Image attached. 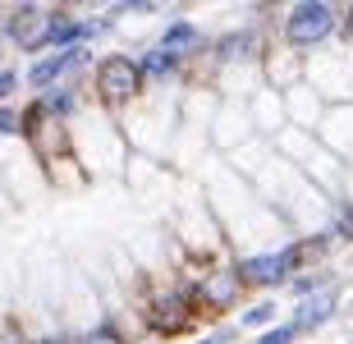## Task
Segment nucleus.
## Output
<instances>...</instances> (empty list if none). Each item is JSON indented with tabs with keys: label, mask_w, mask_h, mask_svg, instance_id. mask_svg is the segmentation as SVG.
Wrapping results in <instances>:
<instances>
[{
	"label": "nucleus",
	"mask_w": 353,
	"mask_h": 344,
	"mask_svg": "<svg viewBox=\"0 0 353 344\" xmlns=\"http://www.w3.org/2000/svg\"><path fill=\"white\" fill-rule=\"evenodd\" d=\"M330 23H335V14H330V5H294V14H289L285 23V37L294 41V46H312V41H321L330 32Z\"/></svg>",
	"instance_id": "obj_1"
},
{
	"label": "nucleus",
	"mask_w": 353,
	"mask_h": 344,
	"mask_svg": "<svg viewBox=\"0 0 353 344\" xmlns=\"http://www.w3.org/2000/svg\"><path fill=\"white\" fill-rule=\"evenodd\" d=\"M138 65H133L129 55H110V60H101V69H97V83H101V97L105 101H129L133 92H138Z\"/></svg>",
	"instance_id": "obj_2"
},
{
	"label": "nucleus",
	"mask_w": 353,
	"mask_h": 344,
	"mask_svg": "<svg viewBox=\"0 0 353 344\" xmlns=\"http://www.w3.org/2000/svg\"><path fill=\"white\" fill-rule=\"evenodd\" d=\"M289 266H294V248L289 252H280V257H252V262H243L234 271L239 280H252V285H275V280H285L289 276Z\"/></svg>",
	"instance_id": "obj_3"
},
{
	"label": "nucleus",
	"mask_w": 353,
	"mask_h": 344,
	"mask_svg": "<svg viewBox=\"0 0 353 344\" xmlns=\"http://www.w3.org/2000/svg\"><path fill=\"white\" fill-rule=\"evenodd\" d=\"M183 321H188V299H183L179 290L152 299V326H157V331H179Z\"/></svg>",
	"instance_id": "obj_4"
},
{
	"label": "nucleus",
	"mask_w": 353,
	"mask_h": 344,
	"mask_svg": "<svg viewBox=\"0 0 353 344\" xmlns=\"http://www.w3.org/2000/svg\"><path fill=\"white\" fill-rule=\"evenodd\" d=\"M330 312H335V294H330V290L307 294V299L299 303V312H294V321H289V326H294V335H299V331H312V326H321Z\"/></svg>",
	"instance_id": "obj_5"
},
{
	"label": "nucleus",
	"mask_w": 353,
	"mask_h": 344,
	"mask_svg": "<svg viewBox=\"0 0 353 344\" xmlns=\"http://www.w3.org/2000/svg\"><path fill=\"white\" fill-rule=\"evenodd\" d=\"M14 37H19V46H41L46 41V28H51V14H41V10H23V14H14Z\"/></svg>",
	"instance_id": "obj_6"
},
{
	"label": "nucleus",
	"mask_w": 353,
	"mask_h": 344,
	"mask_svg": "<svg viewBox=\"0 0 353 344\" xmlns=\"http://www.w3.org/2000/svg\"><path fill=\"white\" fill-rule=\"evenodd\" d=\"M79 65V51H69V55H46V60H37L32 65V74H28V83H37V88H46V83H55L65 69Z\"/></svg>",
	"instance_id": "obj_7"
},
{
	"label": "nucleus",
	"mask_w": 353,
	"mask_h": 344,
	"mask_svg": "<svg viewBox=\"0 0 353 344\" xmlns=\"http://www.w3.org/2000/svg\"><path fill=\"white\" fill-rule=\"evenodd\" d=\"M234 290H239V276H234V271H225V276H216V280H207V285H202V294H207L216 307L234 303Z\"/></svg>",
	"instance_id": "obj_8"
},
{
	"label": "nucleus",
	"mask_w": 353,
	"mask_h": 344,
	"mask_svg": "<svg viewBox=\"0 0 353 344\" xmlns=\"http://www.w3.org/2000/svg\"><path fill=\"white\" fill-rule=\"evenodd\" d=\"M193 41H197V28H193V23H174L170 32H165V41H161V51L179 55V51H188Z\"/></svg>",
	"instance_id": "obj_9"
},
{
	"label": "nucleus",
	"mask_w": 353,
	"mask_h": 344,
	"mask_svg": "<svg viewBox=\"0 0 353 344\" xmlns=\"http://www.w3.org/2000/svg\"><path fill=\"white\" fill-rule=\"evenodd\" d=\"M138 74H152V79H165V74H174V55L170 51H152L143 60V65H138Z\"/></svg>",
	"instance_id": "obj_10"
},
{
	"label": "nucleus",
	"mask_w": 353,
	"mask_h": 344,
	"mask_svg": "<svg viewBox=\"0 0 353 344\" xmlns=\"http://www.w3.org/2000/svg\"><path fill=\"white\" fill-rule=\"evenodd\" d=\"M289 340H294V326H280V331L262 335V344H289Z\"/></svg>",
	"instance_id": "obj_11"
},
{
	"label": "nucleus",
	"mask_w": 353,
	"mask_h": 344,
	"mask_svg": "<svg viewBox=\"0 0 353 344\" xmlns=\"http://www.w3.org/2000/svg\"><path fill=\"white\" fill-rule=\"evenodd\" d=\"M271 317V303H262V307H252V312H243V321H248V326H257V321H266Z\"/></svg>",
	"instance_id": "obj_12"
},
{
	"label": "nucleus",
	"mask_w": 353,
	"mask_h": 344,
	"mask_svg": "<svg viewBox=\"0 0 353 344\" xmlns=\"http://www.w3.org/2000/svg\"><path fill=\"white\" fill-rule=\"evenodd\" d=\"M14 129H19V119H14L10 110H0V138H5V133H14Z\"/></svg>",
	"instance_id": "obj_13"
},
{
	"label": "nucleus",
	"mask_w": 353,
	"mask_h": 344,
	"mask_svg": "<svg viewBox=\"0 0 353 344\" xmlns=\"http://www.w3.org/2000/svg\"><path fill=\"white\" fill-rule=\"evenodd\" d=\"M0 344H28V340L19 331H0Z\"/></svg>",
	"instance_id": "obj_14"
},
{
	"label": "nucleus",
	"mask_w": 353,
	"mask_h": 344,
	"mask_svg": "<svg viewBox=\"0 0 353 344\" xmlns=\"http://www.w3.org/2000/svg\"><path fill=\"white\" fill-rule=\"evenodd\" d=\"M10 88H14V79H10V74H0V97L10 92Z\"/></svg>",
	"instance_id": "obj_15"
},
{
	"label": "nucleus",
	"mask_w": 353,
	"mask_h": 344,
	"mask_svg": "<svg viewBox=\"0 0 353 344\" xmlns=\"http://www.w3.org/2000/svg\"><path fill=\"white\" fill-rule=\"evenodd\" d=\"M349 41H353V14H349Z\"/></svg>",
	"instance_id": "obj_16"
}]
</instances>
